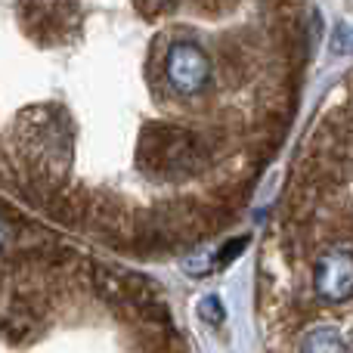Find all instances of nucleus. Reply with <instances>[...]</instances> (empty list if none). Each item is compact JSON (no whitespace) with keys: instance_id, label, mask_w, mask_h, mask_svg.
<instances>
[{"instance_id":"3","label":"nucleus","mask_w":353,"mask_h":353,"mask_svg":"<svg viewBox=\"0 0 353 353\" xmlns=\"http://www.w3.org/2000/svg\"><path fill=\"white\" fill-rule=\"evenodd\" d=\"M298 353H344V335L335 325H316L301 338Z\"/></svg>"},{"instance_id":"6","label":"nucleus","mask_w":353,"mask_h":353,"mask_svg":"<svg viewBox=\"0 0 353 353\" xmlns=\"http://www.w3.org/2000/svg\"><path fill=\"white\" fill-rule=\"evenodd\" d=\"M332 50L335 53H353V25L341 22L335 28V37H332Z\"/></svg>"},{"instance_id":"7","label":"nucleus","mask_w":353,"mask_h":353,"mask_svg":"<svg viewBox=\"0 0 353 353\" xmlns=\"http://www.w3.org/2000/svg\"><path fill=\"white\" fill-rule=\"evenodd\" d=\"M3 232H6V230H3V223H0V242H3Z\"/></svg>"},{"instance_id":"2","label":"nucleus","mask_w":353,"mask_h":353,"mask_svg":"<svg viewBox=\"0 0 353 353\" xmlns=\"http://www.w3.org/2000/svg\"><path fill=\"white\" fill-rule=\"evenodd\" d=\"M211 78V65H208V56L201 53L195 43H174L168 50V81L176 93H201Z\"/></svg>"},{"instance_id":"1","label":"nucleus","mask_w":353,"mask_h":353,"mask_svg":"<svg viewBox=\"0 0 353 353\" xmlns=\"http://www.w3.org/2000/svg\"><path fill=\"white\" fill-rule=\"evenodd\" d=\"M313 288L323 301L341 304L353 294V254L347 248H329L316 263Z\"/></svg>"},{"instance_id":"4","label":"nucleus","mask_w":353,"mask_h":353,"mask_svg":"<svg viewBox=\"0 0 353 353\" xmlns=\"http://www.w3.org/2000/svg\"><path fill=\"white\" fill-rule=\"evenodd\" d=\"M199 316L205 319V323H223V304H220V298H214V294L201 298L199 301Z\"/></svg>"},{"instance_id":"5","label":"nucleus","mask_w":353,"mask_h":353,"mask_svg":"<svg viewBox=\"0 0 353 353\" xmlns=\"http://www.w3.org/2000/svg\"><path fill=\"white\" fill-rule=\"evenodd\" d=\"M245 245H248V236H239V239H230V245H226L223 251H220L217 257H214V267H226V263H232L239 254L245 251Z\"/></svg>"}]
</instances>
